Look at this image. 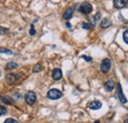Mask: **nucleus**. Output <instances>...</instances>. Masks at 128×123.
<instances>
[{"label": "nucleus", "mask_w": 128, "mask_h": 123, "mask_svg": "<svg viewBox=\"0 0 128 123\" xmlns=\"http://www.w3.org/2000/svg\"><path fill=\"white\" fill-rule=\"evenodd\" d=\"M112 60L110 59H108V58H104L102 63H100V71L102 72V73H108L110 70V68H112Z\"/></svg>", "instance_id": "nucleus-1"}, {"label": "nucleus", "mask_w": 128, "mask_h": 123, "mask_svg": "<svg viewBox=\"0 0 128 123\" xmlns=\"http://www.w3.org/2000/svg\"><path fill=\"white\" fill-rule=\"evenodd\" d=\"M62 96V92L59 90L56 89H51L48 92V98L49 100H58Z\"/></svg>", "instance_id": "nucleus-2"}, {"label": "nucleus", "mask_w": 128, "mask_h": 123, "mask_svg": "<svg viewBox=\"0 0 128 123\" xmlns=\"http://www.w3.org/2000/svg\"><path fill=\"white\" fill-rule=\"evenodd\" d=\"M25 100L29 106H32L36 100V94L32 91L28 92L25 94Z\"/></svg>", "instance_id": "nucleus-3"}, {"label": "nucleus", "mask_w": 128, "mask_h": 123, "mask_svg": "<svg viewBox=\"0 0 128 123\" xmlns=\"http://www.w3.org/2000/svg\"><path fill=\"white\" fill-rule=\"evenodd\" d=\"M79 11L81 13L85 14V15H88L93 11V7H92V5L90 3H83V4H81Z\"/></svg>", "instance_id": "nucleus-4"}, {"label": "nucleus", "mask_w": 128, "mask_h": 123, "mask_svg": "<svg viewBox=\"0 0 128 123\" xmlns=\"http://www.w3.org/2000/svg\"><path fill=\"white\" fill-rule=\"evenodd\" d=\"M116 92H117V96L119 98V100L122 102V104H126L127 102V98H125L124 94L122 92V88H121V85L118 83L117 84V87H116Z\"/></svg>", "instance_id": "nucleus-5"}, {"label": "nucleus", "mask_w": 128, "mask_h": 123, "mask_svg": "<svg viewBox=\"0 0 128 123\" xmlns=\"http://www.w3.org/2000/svg\"><path fill=\"white\" fill-rule=\"evenodd\" d=\"M51 76H52V79H53V80L59 81V80L62 78V72H61V70H60L59 68H55V69H53Z\"/></svg>", "instance_id": "nucleus-6"}, {"label": "nucleus", "mask_w": 128, "mask_h": 123, "mask_svg": "<svg viewBox=\"0 0 128 123\" xmlns=\"http://www.w3.org/2000/svg\"><path fill=\"white\" fill-rule=\"evenodd\" d=\"M128 0H113V6L116 9H122L126 4Z\"/></svg>", "instance_id": "nucleus-7"}, {"label": "nucleus", "mask_w": 128, "mask_h": 123, "mask_svg": "<svg viewBox=\"0 0 128 123\" xmlns=\"http://www.w3.org/2000/svg\"><path fill=\"white\" fill-rule=\"evenodd\" d=\"M104 90L106 91V92H112L114 90V87H115V85H114V82L112 81V79H110L108 81H106V84H104Z\"/></svg>", "instance_id": "nucleus-8"}, {"label": "nucleus", "mask_w": 128, "mask_h": 123, "mask_svg": "<svg viewBox=\"0 0 128 123\" xmlns=\"http://www.w3.org/2000/svg\"><path fill=\"white\" fill-rule=\"evenodd\" d=\"M88 106H89L90 109L96 110V109H100V108H102V102H98V100H93V102H91L88 104Z\"/></svg>", "instance_id": "nucleus-9"}, {"label": "nucleus", "mask_w": 128, "mask_h": 123, "mask_svg": "<svg viewBox=\"0 0 128 123\" xmlns=\"http://www.w3.org/2000/svg\"><path fill=\"white\" fill-rule=\"evenodd\" d=\"M73 13H74V9L73 8H68L65 12H64L63 14V18L65 20H69V19H71L72 18V16H73Z\"/></svg>", "instance_id": "nucleus-10"}, {"label": "nucleus", "mask_w": 128, "mask_h": 123, "mask_svg": "<svg viewBox=\"0 0 128 123\" xmlns=\"http://www.w3.org/2000/svg\"><path fill=\"white\" fill-rule=\"evenodd\" d=\"M16 75H14V74H9V75L6 76V82H7L8 85L14 84L16 82Z\"/></svg>", "instance_id": "nucleus-11"}, {"label": "nucleus", "mask_w": 128, "mask_h": 123, "mask_svg": "<svg viewBox=\"0 0 128 123\" xmlns=\"http://www.w3.org/2000/svg\"><path fill=\"white\" fill-rule=\"evenodd\" d=\"M110 25H112V22H110V20L108 19V18L104 19V20L100 22V28H102V29H106V28H108Z\"/></svg>", "instance_id": "nucleus-12"}, {"label": "nucleus", "mask_w": 128, "mask_h": 123, "mask_svg": "<svg viewBox=\"0 0 128 123\" xmlns=\"http://www.w3.org/2000/svg\"><path fill=\"white\" fill-rule=\"evenodd\" d=\"M17 67H18V64L14 61L9 62V63H7V65H6V68H7V69H11V70H12V69H15Z\"/></svg>", "instance_id": "nucleus-13"}, {"label": "nucleus", "mask_w": 128, "mask_h": 123, "mask_svg": "<svg viewBox=\"0 0 128 123\" xmlns=\"http://www.w3.org/2000/svg\"><path fill=\"white\" fill-rule=\"evenodd\" d=\"M81 26H82L83 29H86V30H90V29H92L94 27L92 24H89V23H82Z\"/></svg>", "instance_id": "nucleus-14"}, {"label": "nucleus", "mask_w": 128, "mask_h": 123, "mask_svg": "<svg viewBox=\"0 0 128 123\" xmlns=\"http://www.w3.org/2000/svg\"><path fill=\"white\" fill-rule=\"evenodd\" d=\"M40 69H42V66H40V63H38V64H36L34 66V73H38V72H40Z\"/></svg>", "instance_id": "nucleus-15"}, {"label": "nucleus", "mask_w": 128, "mask_h": 123, "mask_svg": "<svg viewBox=\"0 0 128 123\" xmlns=\"http://www.w3.org/2000/svg\"><path fill=\"white\" fill-rule=\"evenodd\" d=\"M0 53H6V54H12L13 52L9 49H6V48H2L0 47Z\"/></svg>", "instance_id": "nucleus-16"}, {"label": "nucleus", "mask_w": 128, "mask_h": 123, "mask_svg": "<svg viewBox=\"0 0 128 123\" xmlns=\"http://www.w3.org/2000/svg\"><path fill=\"white\" fill-rule=\"evenodd\" d=\"M6 113H7V109L4 108V106H0V116L4 115V114H6Z\"/></svg>", "instance_id": "nucleus-17"}, {"label": "nucleus", "mask_w": 128, "mask_h": 123, "mask_svg": "<svg viewBox=\"0 0 128 123\" xmlns=\"http://www.w3.org/2000/svg\"><path fill=\"white\" fill-rule=\"evenodd\" d=\"M123 40H124V42L128 44V30H126V31L123 32Z\"/></svg>", "instance_id": "nucleus-18"}, {"label": "nucleus", "mask_w": 128, "mask_h": 123, "mask_svg": "<svg viewBox=\"0 0 128 123\" xmlns=\"http://www.w3.org/2000/svg\"><path fill=\"white\" fill-rule=\"evenodd\" d=\"M8 34V29L0 27V34Z\"/></svg>", "instance_id": "nucleus-19"}, {"label": "nucleus", "mask_w": 128, "mask_h": 123, "mask_svg": "<svg viewBox=\"0 0 128 123\" xmlns=\"http://www.w3.org/2000/svg\"><path fill=\"white\" fill-rule=\"evenodd\" d=\"M4 123H19V122L17 120H15V119H13V118H8V119L5 120Z\"/></svg>", "instance_id": "nucleus-20"}, {"label": "nucleus", "mask_w": 128, "mask_h": 123, "mask_svg": "<svg viewBox=\"0 0 128 123\" xmlns=\"http://www.w3.org/2000/svg\"><path fill=\"white\" fill-rule=\"evenodd\" d=\"M30 34H31V36H34V34H36V30L34 29V24H32V26H31V30H30Z\"/></svg>", "instance_id": "nucleus-21"}, {"label": "nucleus", "mask_w": 128, "mask_h": 123, "mask_svg": "<svg viewBox=\"0 0 128 123\" xmlns=\"http://www.w3.org/2000/svg\"><path fill=\"white\" fill-rule=\"evenodd\" d=\"M82 58H83V59H85L86 61H88V62H90L91 60H92V58H91V57L86 56V55H82Z\"/></svg>", "instance_id": "nucleus-22"}, {"label": "nucleus", "mask_w": 128, "mask_h": 123, "mask_svg": "<svg viewBox=\"0 0 128 123\" xmlns=\"http://www.w3.org/2000/svg\"><path fill=\"white\" fill-rule=\"evenodd\" d=\"M13 98H14V100H21V96H20V94H15V96H13Z\"/></svg>", "instance_id": "nucleus-23"}, {"label": "nucleus", "mask_w": 128, "mask_h": 123, "mask_svg": "<svg viewBox=\"0 0 128 123\" xmlns=\"http://www.w3.org/2000/svg\"><path fill=\"white\" fill-rule=\"evenodd\" d=\"M100 18V13H98V14H96V15H95V17H94V21L96 22V21H98Z\"/></svg>", "instance_id": "nucleus-24"}, {"label": "nucleus", "mask_w": 128, "mask_h": 123, "mask_svg": "<svg viewBox=\"0 0 128 123\" xmlns=\"http://www.w3.org/2000/svg\"><path fill=\"white\" fill-rule=\"evenodd\" d=\"M1 98L2 100H4L6 104H11V102H10V100H9L8 98Z\"/></svg>", "instance_id": "nucleus-25"}, {"label": "nucleus", "mask_w": 128, "mask_h": 123, "mask_svg": "<svg viewBox=\"0 0 128 123\" xmlns=\"http://www.w3.org/2000/svg\"><path fill=\"white\" fill-rule=\"evenodd\" d=\"M66 27L70 29V28H71V25H70V23H68V22H67V23H66Z\"/></svg>", "instance_id": "nucleus-26"}, {"label": "nucleus", "mask_w": 128, "mask_h": 123, "mask_svg": "<svg viewBox=\"0 0 128 123\" xmlns=\"http://www.w3.org/2000/svg\"><path fill=\"white\" fill-rule=\"evenodd\" d=\"M124 123H128V119H126V120L124 121Z\"/></svg>", "instance_id": "nucleus-27"}, {"label": "nucleus", "mask_w": 128, "mask_h": 123, "mask_svg": "<svg viewBox=\"0 0 128 123\" xmlns=\"http://www.w3.org/2000/svg\"><path fill=\"white\" fill-rule=\"evenodd\" d=\"M95 123H100V121H98H98H96V122Z\"/></svg>", "instance_id": "nucleus-28"}, {"label": "nucleus", "mask_w": 128, "mask_h": 123, "mask_svg": "<svg viewBox=\"0 0 128 123\" xmlns=\"http://www.w3.org/2000/svg\"><path fill=\"white\" fill-rule=\"evenodd\" d=\"M0 76H1V71H0Z\"/></svg>", "instance_id": "nucleus-29"}]
</instances>
